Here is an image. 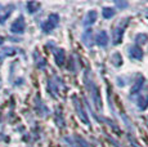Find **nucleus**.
I'll use <instances>...</instances> for the list:
<instances>
[{
  "label": "nucleus",
  "mask_w": 148,
  "mask_h": 147,
  "mask_svg": "<svg viewBox=\"0 0 148 147\" xmlns=\"http://www.w3.org/2000/svg\"><path fill=\"white\" fill-rule=\"evenodd\" d=\"M92 36H93V32H92V30H86L84 34H82V43H84L85 45H86L88 48H90L93 45V39H92Z\"/></svg>",
  "instance_id": "obj_16"
},
{
  "label": "nucleus",
  "mask_w": 148,
  "mask_h": 147,
  "mask_svg": "<svg viewBox=\"0 0 148 147\" xmlns=\"http://www.w3.org/2000/svg\"><path fill=\"white\" fill-rule=\"evenodd\" d=\"M144 78L142 75H138V78H136V80H135V83H134V85H133V88L132 90H130V94L132 95H134V94H138L139 92L142 90V88H143V85H144Z\"/></svg>",
  "instance_id": "obj_11"
},
{
  "label": "nucleus",
  "mask_w": 148,
  "mask_h": 147,
  "mask_svg": "<svg viewBox=\"0 0 148 147\" xmlns=\"http://www.w3.org/2000/svg\"><path fill=\"white\" fill-rule=\"evenodd\" d=\"M53 53H54V58H56V63L58 65V66H63V65H64V61H66L64 50H63V49H58V48H56Z\"/></svg>",
  "instance_id": "obj_13"
},
{
  "label": "nucleus",
  "mask_w": 148,
  "mask_h": 147,
  "mask_svg": "<svg viewBox=\"0 0 148 147\" xmlns=\"http://www.w3.org/2000/svg\"><path fill=\"white\" fill-rule=\"evenodd\" d=\"M97 18H98V13H97L95 10H90V12H88L86 16L84 17V22H82V23H84V26L89 27L97 21Z\"/></svg>",
  "instance_id": "obj_12"
},
{
  "label": "nucleus",
  "mask_w": 148,
  "mask_h": 147,
  "mask_svg": "<svg viewBox=\"0 0 148 147\" xmlns=\"http://www.w3.org/2000/svg\"><path fill=\"white\" fill-rule=\"evenodd\" d=\"M129 57L132 59H142L143 58V50L139 45H132L129 48Z\"/></svg>",
  "instance_id": "obj_10"
},
{
  "label": "nucleus",
  "mask_w": 148,
  "mask_h": 147,
  "mask_svg": "<svg viewBox=\"0 0 148 147\" xmlns=\"http://www.w3.org/2000/svg\"><path fill=\"white\" fill-rule=\"evenodd\" d=\"M35 106H36V111H38V114L40 115V116H45V115L49 112L48 107L41 102L40 97H36V100H35Z\"/></svg>",
  "instance_id": "obj_14"
},
{
  "label": "nucleus",
  "mask_w": 148,
  "mask_h": 147,
  "mask_svg": "<svg viewBox=\"0 0 148 147\" xmlns=\"http://www.w3.org/2000/svg\"><path fill=\"white\" fill-rule=\"evenodd\" d=\"M84 81H85V85H86V89L89 90V93H90V97H92V101H93V103H94L95 109L98 110V111H101L102 110L101 93H99V90H98V88H97V85L94 84V81L89 78V74L88 72L85 74V76H84Z\"/></svg>",
  "instance_id": "obj_1"
},
{
  "label": "nucleus",
  "mask_w": 148,
  "mask_h": 147,
  "mask_svg": "<svg viewBox=\"0 0 148 147\" xmlns=\"http://www.w3.org/2000/svg\"><path fill=\"white\" fill-rule=\"evenodd\" d=\"M26 8H27V12L30 14H34L35 12H38L39 8H40V3H36V1H28L26 4Z\"/></svg>",
  "instance_id": "obj_17"
},
{
  "label": "nucleus",
  "mask_w": 148,
  "mask_h": 147,
  "mask_svg": "<svg viewBox=\"0 0 148 147\" xmlns=\"http://www.w3.org/2000/svg\"><path fill=\"white\" fill-rule=\"evenodd\" d=\"M147 17H148V9H147Z\"/></svg>",
  "instance_id": "obj_26"
},
{
  "label": "nucleus",
  "mask_w": 148,
  "mask_h": 147,
  "mask_svg": "<svg viewBox=\"0 0 148 147\" xmlns=\"http://www.w3.org/2000/svg\"><path fill=\"white\" fill-rule=\"evenodd\" d=\"M34 58H35V62H36V66L39 67L40 70L45 69V66H47V62H45V59L41 57L40 54H38V52L34 53Z\"/></svg>",
  "instance_id": "obj_18"
},
{
  "label": "nucleus",
  "mask_w": 148,
  "mask_h": 147,
  "mask_svg": "<svg viewBox=\"0 0 148 147\" xmlns=\"http://www.w3.org/2000/svg\"><path fill=\"white\" fill-rule=\"evenodd\" d=\"M115 13H116V10L113 9V8H103V10H102V16H103V18H106V19H110V18H112L113 16H115Z\"/></svg>",
  "instance_id": "obj_20"
},
{
  "label": "nucleus",
  "mask_w": 148,
  "mask_h": 147,
  "mask_svg": "<svg viewBox=\"0 0 148 147\" xmlns=\"http://www.w3.org/2000/svg\"><path fill=\"white\" fill-rule=\"evenodd\" d=\"M58 23H59V16L57 14V13H52V14H49V17L47 18V21H44L41 23L42 32H45V34L52 32V31L58 26Z\"/></svg>",
  "instance_id": "obj_2"
},
{
  "label": "nucleus",
  "mask_w": 148,
  "mask_h": 147,
  "mask_svg": "<svg viewBox=\"0 0 148 147\" xmlns=\"http://www.w3.org/2000/svg\"><path fill=\"white\" fill-rule=\"evenodd\" d=\"M56 124L59 126V128H64V119H63V115H62L61 110L57 109L56 111Z\"/></svg>",
  "instance_id": "obj_19"
},
{
  "label": "nucleus",
  "mask_w": 148,
  "mask_h": 147,
  "mask_svg": "<svg viewBox=\"0 0 148 147\" xmlns=\"http://www.w3.org/2000/svg\"><path fill=\"white\" fill-rule=\"evenodd\" d=\"M127 23H129V19L125 18L122 19L120 23L117 25V26L115 27V30H113V34H112V40H113V44L117 45L121 43L122 40V36H124V32H125V29H126Z\"/></svg>",
  "instance_id": "obj_3"
},
{
  "label": "nucleus",
  "mask_w": 148,
  "mask_h": 147,
  "mask_svg": "<svg viewBox=\"0 0 148 147\" xmlns=\"http://www.w3.org/2000/svg\"><path fill=\"white\" fill-rule=\"evenodd\" d=\"M136 106H138L139 110L144 111V110L148 107V94H142L138 97L136 100Z\"/></svg>",
  "instance_id": "obj_15"
},
{
  "label": "nucleus",
  "mask_w": 148,
  "mask_h": 147,
  "mask_svg": "<svg viewBox=\"0 0 148 147\" xmlns=\"http://www.w3.org/2000/svg\"><path fill=\"white\" fill-rule=\"evenodd\" d=\"M108 41H110V39H108V34L106 31H99V32L97 34V36H95L97 45H99V47H102V48H106L108 45Z\"/></svg>",
  "instance_id": "obj_9"
},
{
  "label": "nucleus",
  "mask_w": 148,
  "mask_h": 147,
  "mask_svg": "<svg viewBox=\"0 0 148 147\" xmlns=\"http://www.w3.org/2000/svg\"><path fill=\"white\" fill-rule=\"evenodd\" d=\"M111 61H112V63L115 65L116 67L121 66V65H122V57H121V54H120V53H115V54L111 57Z\"/></svg>",
  "instance_id": "obj_21"
},
{
  "label": "nucleus",
  "mask_w": 148,
  "mask_h": 147,
  "mask_svg": "<svg viewBox=\"0 0 148 147\" xmlns=\"http://www.w3.org/2000/svg\"><path fill=\"white\" fill-rule=\"evenodd\" d=\"M25 29H26L25 18L22 16H19L18 18H17L16 21L12 23V26H10V32H12V34H19V35H22V34L25 32Z\"/></svg>",
  "instance_id": "obj_7"
},
{
  "label": "nucleus",
  "mask_w": 148,
  "mask_h": 147,
  "mask_svg": "<svg viewBox=\"0 0 148 147\" xmlns=\"http://www.w3.org/2000/svg\"><path fill=\"white\" fill-rule=\"evenodd\" d=\"M3 43H4V38H3V36H0V47L3 45Z\"/></svg>",
  "instance_id": "obj_25"
},
{
  "label": "nucleus",
  "mask_w": 148,
  "mask_h": 147,
  "mask_svg": "<svg viewBox=\"0 0 148 147\" xmlns=\"http://www.w3.org/2000/svg\"><path fill=\"white\" fill-rule=\"evenodd\" d=\"M72 102H73V106H75V110H76V112H77V116L80 117V120L84 124H86V125H90V121H89V117H88V114L84 111V109H82V103L80 102V100L77 98V95H72Z\"/></svg>",
  "instance_id": "obj_5"
},
{
  "label": "nucleus",
  "mask_w": 148,
  "mask_h": 147,
  "mask_svg": "<svg viewBox=\"0 0 148 147\" xmlns=\"http://www.w3.org/2000/svg\"><path fill=\"white\" fill-rule=\"evenodd\" d=\"M64 141L68 143L70 147H90L88 141H85L80 135H71V137H64Z\"/></svg>",
  "instance_id": "obj_6"
},
{
  "label": "nucleus",
  "mask_w": 148,
  "mask_h": 147,
  "mask_svg": "<svg viewBox=\"0 0 148 147\" xmlns=\"http://www.w3.org/2000/svg\"><path fill=\"white\" fill-rule=\"evenodd\" d=\"M16 52H17V49H14V48H5V49L1 52V57L13 56V54H16Z\"/></svg>",
  "instance_id": "obj_23"
},
{
  "label": "nucleus",
  "mask_w": 148,
  "mask_h": 147,
  "mask_svg": "<svg viewBox=\"0 0 148 147\" xmlns=\"http://www.w3.org/2000/svg\"><path fill=\"white\" fill-rule=\"evenodd\" d=\"M116 5H117L119 8H125V7H127V3H120V1H116Z\"/></svg>",
  "instance_id": "obj_24"
},
{
  "label": "nucleus",
  "mask_w": 148,
  "mask_h": 147,
  "mask_svg": "<svg viewBox=\"0 0 148 147\" xmlns=\"http://www.w3.org/2000/svg\"><path fill=\"white\" fill-rule=\"evenodd\" d=\"M135 41H136V45L146 44L148 41V35L147 34H138V35L135 36Z\"/></svg>",
  "instance_id": "obj_22"
},
{
  "label": "nucleus",
  "mask_w": 148,
  "mask_h": 147,
  "mask_svg": "<svg viewBox=\"0 0 148 147\" xmlns=\"http://www.w3.org/2000/svg\"><path fill=\"white\" fill-rule=\"evenodd\" d=\"M61 89H63V83H62V80L58 76H53V78L48 81V92L50 93L52 97L56 98Z\"/></svg>",
  "instance_id": "obj_4"
},
{
  "label": "nucleus",
  "mask_w": 148,
  "mask_h": 147,
  "mask_svg": "<svg viewBox=\"0 0 148 147\" xmlns=\"http://www.w3.org/2000/svg\"><path fill=\"white\" fill-rule=\"evenodd\" d=\"M13 9H14V5H12V4L5 5V7L0 4V23H4V22L9 18V16L12 14Z\"/></svg>",
  "instance_id": "obj_8"
}]
</instances>
